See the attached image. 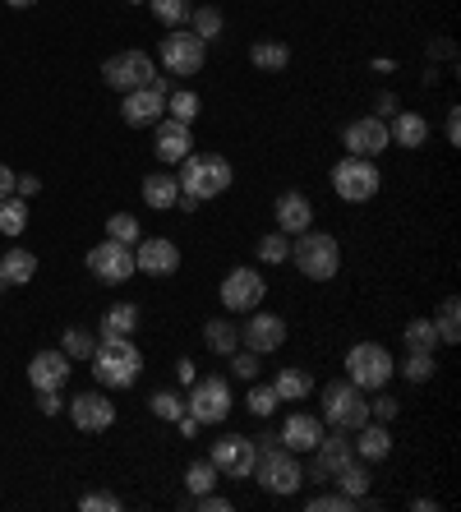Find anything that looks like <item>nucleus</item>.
<instances>
[{
  "label": "nucleus",
  "instance_id": "f257e3e1",
  "mask_svg": "<svg viewBox=\"0 0 461 512\" xmlns=\"http://www.w3.org/2000/svg\"><path fill=\"white\" fill-rule=\"evenodd\" d=\"M93 374L102 388H134L143 374V356L139 346H134V337H102V342L93 346Z\"/></svg>",
  "mask_w": 461,
  "mask_h": 512
},
{
  "label": "nucleus",
  "instance_id": "f03ea898",
  "mask_svg": "<svg viewBox=\"0 0 461 512\" xmlns=\"http://www.w3.org/2000/svg\"><path fill=\"white\" fill-rule=\"evenodd\" d=\"M259 443V457H254V471L249 476L259 480L268 494H296L300 485H305V471H300V462H296V453L291 448H282V443L272 439V434H263V439H254Z\"/></svg>",
  "mask_w": 461,
  "mask_h": 512
},
{
  "label": "nucleus",
  "instance_id": "7ed1b4c3",
  "mask_svg": "<svg viewBox=\"0 0 461 512\" xmlns=\"http://www.w3.org/2000/svg\"><path fill=\"white\" fill-rule=\"evenodd\" d=\"M231 162L222 153H190L180 162V194H194V199H222L231 190Z\"/></svg>",
  "mask_w": 461,
  "mask_h": 512
},
{
  "label": "nucleus",
  "instance_id": "20e7f679",
  "mask_svg": "<svg viewBox=\"0 0 461 512\" xmlns=\"http://www.w3.org/2000/svg\"><path fill=\"white\" fill-rule=\"evenodd\" d=\"M291 259H296V268L309 277V282H332V277L342 273V245H337V236L314 231V227L296 236Z\"/></svg>",
  "mask_w": 461,
  "mask_h": 512
},
{
  "label": "nucleus",
  "instance_id": "39448f33",
  "mask_svg": "<svg viewBox=\"0 0 461 512\" xmlns=\"http://www.w3.org/2000/svg\"><path fill=\"white\" fill-rule=\"evenodd\" d=\"M392 374H397V360H392L388 346L355 342L351 351H346V379H351L360 393H379V388H388Z\"/></svg>",
  "mask_w": 461,
  "mask_h": 512
},
{
  "label": "nucleus",
  "instance_id": "423d86ee",
  "mask_svg": "<svg viewBox=\"0 0 461 512\" xmlns=\"http://www.w3.org/2000/svg\"><path fill=\"white\" fill-rule=\"evenodd\" d=\"M323 420L332 429H342V434H355V429L369 420V402L365 393L355 388L351 379H332L323 383Z\"/></svg>",
  "mask_w": 461,
  "mask_h": 512
},
{
  "label": "nucleus",
  "instance_id": "0eeeda50",
  "mask_svg": "<svg viewBox=\"0 0 461 512\" xmlns=\"http://www.w3.org/2000/svg\"><path fill=\"white\" fill-rule=\"evenodd\" d=\"M157 60H162L166 74L190 79V74L203 70V60H208V42H203V37H194L190 28H166V37L157 42Z\"/></svg>",
  "mask_w": 461,
  "mask_h": 512
},
{
  "label": "nucleus",
  "instance_id": "6e6552de",
  "mask_svg": "<svg viewBox=\"0 0 461 512\" xmlns=\"http://www.w3.org/2000/svg\"><path fill=\"white\" fill-rule=\"evenodd\" d=\"M379 185H383V176L369 157H342V162L332 167V190L346 203H369L379 194Z\"/></svg>",
  "mask_w": 461,
  "mask_h": 512
},
{
  "label": "nucleus",
  "instance_id": "1a4fd4ad",
  "mask_svg": "<svg viewBox=\"0 0 461 512\" xmlns=\"http://www.w3.org/2000/svg\"><path fill=\"white\" fill-rule=\"evenodd\" d=\"M88 273L97 277V282H107V286H125L134 273H139V263H134V245H120V240H102V245H93L88 250Z\"/></svg>",
  "mask_w": 461,
  "mask_h": 512
},
{
  "label": "nucleus",
  "instance_id": "9d476101",
  "mask_svg": "<svg viewBox=\"0 0 461 512\" xmlns=\"http://www.w3.org/2000/svg\"><path fill=\"white\" fill-rule=\"evenodd\" d=\"M185 411H190L199 425H222L231 416V383L208 374V379H194L190 397H185Z\"/></svg>",
  "mask_w": 461,
  "mask_h": 512
},
{
  "label": "nucleus",
  "instance_id": "9b49d317",
  "mask_svg": "<svg viewBox=\"0 0 461 512\" xmlns=\"http://www.w3.org/2000/svg\"><path fill=\"white\" fill-rule=\"evenodd\" d=\"M166 79L162 74H153V84L148 88H134V93H125V102H120V116H125V125L130 130H148V125H157L166 111Z\"/></svg>",
  "mask_w": 461,
  "mask_h": 512
},
{
  "label": "nucleus",
  "instance_id": "f8f14e48",
  "mask_svg": "<svg viewBox=\"0 0 461 512\" xmlns=\"http://www.w3.org/2000/svg\"><path fill=\"white\" fill-rule=\"evenodd\" d=\"M153 60L143 51H116V56L102 65V84L116 88V93H134V88H148L153 84Z\"/></svg>",
  "mask_w": 461,
  "mask_h": 512
},
{
  "label": "nucleus",
  "instance_id": "ddd939ff",
  "mask_svg": "<svg viewBox=\"0 0 461 512\" xmlns=\"http://www.w3.org/2000/svg\"><path fill=\"white\" fill-rule=\"evenodd\" d=\"M222 305L226 310H236V314H249V310H259L263 296H268V282H263L259 268H231V273L222 277Z\"/></svg>",
  "mask_w": 461,
  "mask_h": 512
},
{
  "label": "nucleus",
  "instance_id": "4468645a",
  "mask_svg": "<svg viewBox=\"0 0 461 512\" xmlns=\"http://www.w3.org/2000/svg\"><path fill=\"white\" fill-rule=\"evenodd\" d=\"M254 457H259V443L245 439V434H222V439L213 443V466L231 480H249Z\"/></svg>",
  "mask_w": 461,
  "mask_h": 512
},
{
  "label": "nucleus",
  "instance_id": "2eb2a0df",
  "mask_svg": "<svg viewBox=\"0 0 461 512\" xmlns=\"http://www.w3.org/2000/svg\"><path fill=\"white\" fill-rule=\"evenodd\" d=\"M342 139H346V148H351V157H369V162L392 148V139H388V120H379V116H360V120H351Z\"/></svg>",
  "mask_w": 461,
  "mask_h": 512
},
{
  "label": "nucleus",
  "instance_id": "dca6fc26",
  "mask_svg": "<svg viewBox=\"0 0 461 512\" xmlns=\"http://www.w3.org/2000/svg\"><path fill=\"white\" fill-rule=\"evenodd\" d=\"M282 342H286V319L282 314L249 310V323L240 328V346H249L254 356H268V351H277Z\"/></svg>",
  "mask_w": 461,
  "mask_h": 512
},
{
  "label": "nucleus",
  "instance_id": "f3484780",
  "mask_svg": "<svg viewBox=\"0 0 461 512\" xmlns=\"http://www.w3.org/2000/svg\"><path fill=\"white\" fill-rule=\"evenodd\" d=\"M70 420L83 434H102V429L116 425V406H111L107 393H79L70 402Z\"/></svg>",
  "mask_w": 461,
  "mask_h": 512
},
{
  "label": "nucleus",
  "instance_id": "a211bd4d",
  "mask_svg": "<svg viewBox=\"0 0 461 512\" xmlns=\"http://www.w3.org/2000/svg\"><path fill=\"white\" fill-rule=\"evenodd\" d=\"M134 263H139V273H148V277H171L180 268L176 240H166V236L139 240V245H134Z\"/></svg>",
  "mask_w": 461,
  "mask_h": 512
},
{
  "label": "nucleus",
  "instance_id": "6ab92c4d",
  "mask_svg": "<svg viewBox=\"0 0 461 512\" xmlns=\"http://www.w3.org/2000/svg\"><path fill=\"white\" fill-rule=\"evenodd\" d=\"M70 365L74 360L65 351H37L28 360V383H33V393H47V388H65L70 379Z\"/></svg>",
  "mask_w": 461,
  "mask_h": 512
},
{
  "label": "nucleus",
  "instance_id": "aec40b11",
  "mask_svg": "<svg viewBox=\"0 0 461 512\" xmlns=\"http://www.w3.org/2000/svg\"><path fill=\"white\" fill-rule=\"evenodd\" d=\"M157 157H162L166 167H180L185 157L194 153V134L190 125H180V120H157Z\"/></svg>",
  "mask_w": 461,
  "mask_h": 512
},
{
  "label": "nucleus",
  "instance_id": "412c9836",
  "mask_svg": "<svg viewBox=\"0 0 461 512\" xmlns=\"http://www.w3.org/2000/svg\"><path fill=\"white\" fill-rule=\"evenodd\" d=\"M323 439V420L309 416V411H296V416H286L282 434H277V443L282 448H291V453H314Z\"/></svg>",
  "mask_w": 461,
  "mask_h": 512
},
{
  "label": "nucleus",
  "instance_id": "4be33fe9",
  "mask_svg": "<svg viewBox=\"0 0 461 512\" xmlns=\"http://www.w3.org/2000/svg\"><path fill=\"white\" fill-rule=\"evenodd\" d=\"M346 462H355V448H351V439H346L342 429H337V434L319 439V448H314V480L337 476Z\"/></svg>",
  "mask_w": 461,
  "mask_h": 512
},
{
  "label": "nucleus",
  "instance_id": "5701e85b",
  "mask_svg": "<svg viewBox=\"0 0 461 512\" xmlns=\"http://www.w3.org/2000/svg\"><path fill=\"white\" fill-rule=\"evenodd\" d=\"M309 222H314V203H309L305 194L286 190L282 199H277V231H282V236H300V231H309Z\"/></svg>",
  "mask_w": 461,
  "mask_h": 512
},
{
  "label": "nucleus",
  "instance_id": "b1692460",
  "mask_svg": "<svg viewBox=\"0 0 461 512\" xmlns=\"http://www.w3.org/2000/svg\"><path fill=\"white\" fill-rule=\"evenodd\" d=\"M388 139L397 148H425L429 143V120L420 111H397V120L388 125Z\"/></svg>",
  "mask_w": 461,
  "mask_h": 512
},
{
  "label": "nucleus",
  "instance_id": "393cba45",
  "mask_svg": "<svg viewBox=\"0 0 461 512\" xmlns=\"http://www.w3.org/2000/svg\"><path fill=\"white\" fill-rule=\"evenodd\" d=\"M355 434H360V439H355L351 448H355V457H360V462H383V457L392 453V434H388V425H383V420H379V425H369V420H365Z\"/></svg>",
  "mask_w": 461,
  "mask_h": 512
},
{
  "label": "nucleus",
  "instance_id": "a878e982",
  "mask_svg": "<svg viewBox=\"0 0 461 512\" xmlns=\"http://www.w3.org/2000/svg\"><path fill=\"white\" fill-rule=\"evenodd\" d=\"M180 199V180L171 171H153V176L143 180V203L153 208V213H166V208H176Z\"/></svg>",
  "mask_w": 461,
  "mask_h": 512
},
{
  "label": "nucleus",
  "instance_id": "bb28decb",
  "mask_svg": "<svg viewBox=\"0 0 461 512\" xmlns=\"http://www.w3.org/2000/svg\"><path fill=\"white\" fill-rule=\"evenodd\" d=\"M130 333H139V305L134 300H116L102 314V337H130Z\"/></svg>",
  "mask_w": 461,
  "mask_h": 512
},
{
  "label": "nucleus",
  "instance_id": "cd10ccee",
  "mask_svg": "<svg viewBox=\"0 0 461 512\" xmlns=\"http://www.w3.org/2000/svg\"><path fill=\"white\" fill-rule=\"evenodd\" d=\"M272 393L282 397V402H305V397L314 393V379H309L305 370H277V379H272Z\"/></svg>",
  "mask_w": 461,
  "mask_h": 512
},
{
  "label": "nucleus",
  "instance_id": "c85d7f7f",
  "mask_svg": "<svg viewBox=\"0 0 461 512\" xmlns=\"http://www.w3.org/2000/svg\"><path fill=\"white\" fill-rule=\"evenodd\" d=\"M33 273H37V259L28 250H10V254H0V277L10 286H24V282H33Z\"/></svg>",
  "mask_w": 461,
  "mask_h": 512
},
{
  "label": "nucleus",
  "instance_id": "c756f323",
  "mask_svg": "<svg viewBox=\"0 0 461 512\" xmlns=\"http://www.w3.org/2000/svg\"><path fill=\"white\" fill-rule=\"evenodd\" d=\"M332 480H337V489H342L346 499H355V508H360V499H365V494H369V480H374V476H369V471H365V466H360V462H346V466H342V471H337V476H332Z\"/></svg>",
  "mask_w": 461,
  "mask_h": 512
},
{
  "label": "nucleus",
  "instance_id": "7c9ffc66",
  "mask_svg": "<svg viewBox=\"0 0 461 512\" xmlns=\"http://www.w3.org/2000/svg\"><path fill=\"white\" fill-rule=\"evenodd\" d=\"M203 342H208V351H217V356H231L240 346V328L226 319H213L208 328H203Z\"/></svg>",
  "mask_w": 461,
  "mask_h": 512
},
{
  "label": "nucleus",
  "instance_id": "2f4dec72",
  "mask_svg": "<svg viewBox=\"0 0 461 512\" xmlns=\"http://www.w3.org/2000/svg\"><path fill=\"white\" fill-rule=\"evenodd\" d=\"M249 60H254L259 70H286V65H291V47H286V42H254Z\"/></svg>",
  "mask_w": 461,
  "mask_h": 512
},
{
  "label": "nucleus",
  "instance_id": "473e14b6",
  "mask_svg": "<svg viewBox=\"0 0 461 512\" xmlns=\"http://www.w3.org/2000/svg\"><path fill=\"white\" fill-rule=\"evenodd\" d=\"M148 5H153V19L166 24V28H185L190 24V14H194L190 0H148Z\"/></svg>",
  "mask_w": 461,
  "mask_h": 512
},
{
  "label": "nucleus",
  "instance_id": "72a5a7b5",
  "mask_svg": "<svg viewBox=\"0 0 461 512\" xmlns=\"http://www.w3.org/2000/svg\"><path fill=\"white\" fill-rule=\"evenodd\" d=\"M434 328H438V342H448V346L461 342V305H457V296L443 300V310H438Z\"/></svg>",
  "mask_w": 461,
  "mask_h": 512
},
{
  "label": "nucleus",
  "instance_id": "f704fd0d",
  "mask_svg": "<svg viewBox=\"0 0 461 512\" xmlns=\"http://www.w3.org/2000/svg\"><path fill=\"white\" fill-rule=\"evenodd\" d=\"M28 227V199L24 194H19V199H0V231H5V236H19V231Z\"/></svg>",
  "mask_w": 461,
  "mask_h": 512
},
{
  "label": "nucleus",
  "instance_id": "c9c22d12",
  "mask_svg": "<svg viewBox=\"0 0 461 512\" xmlns=\"http://www.w3.org/2000/svg\"><path fill=\"white\" fill-rule=\"evenodd\" d=\"M166 111H171V120H180V125H194V116L203 111V102H199V93L180 88V93H166Z\"/></svg>",
  "mask_w": 461,
  "mask_h": 512
},
{
  "label": "nucleus",
  "instance_id": "e433bc0d",
  "mask_svg": "<svg viewBox=\"0 0 461 512\" xmlns=\"http://www.w3.org/2000/svg\"><path fill=\"white\" fill-rule=\"evenodd\" d=\"M217 476H222V471L213 466V457H203V462H190V471H185V485H190V494L199 499V494H208V489L217 485Z\"/></svg>",
  "mask_w": 461,
  "mask_h": 512
},
{
  "label": "nucleus",
  "instance_id": "4c0bfd02",
  "mask_svg": "<svg viewBox=\"0 0 461 512\" xmlns=\"http://www.w3.org/2000/svg\"><path fill=\"white\" fill-rule=\"evenodd\" d=\"M406 346H411V351H434L438 346V328H434V319H411L406 323Z\"/></svg>",
  "mask_w": 461,
  "mask_h": 512
},
{
  "label": "nucleus",
  "instance_id": "58836bf2",
  "mask_svg": "<svg viewBox=\"0 0 461 512\" xmlns=\"http://www.w3.org/2000/svg\"><path fill=\"white\" fill-rule=\"evenodd\" d=\"M190 33L194 37H203V42H217L222 37V10H213V5H203V10H194L190 14Z\"/></svg>",
  "mask_w": 461,
  "mask_h": 512
},
{
  "label": "nucleus",
  "instance_id": "ea45409f",
  "mask_svg": "<svg viewBox=\"0 0 461 512\" xmlns=\"http://www.w3.org/2000/svg\"><path fill=\"white\" fill-rule=\"evenodd\" d=\"M93 346H97V337L88 333V328H65V342H60V351L70 360H88L93 356Z\"/></svg>",
  "mask_w": 461,
  "mask_h": 512
},
{
  "label": "nucleus",
  "instance_id": "a19ab883",
  "mask_svg": "<svg viewBox=\"0 0 461 512\" xmlns=\"http://www.w3.org/2000/svg\"><path fill=\"white\" fill-rule=\"evenodd\" d=\"M434 370H438V365H434V351H411V356L402 360V374L411 383H429V379H434Z\"/></svg>",
  "mask_w": 461,
  "mask_h": 512
},
{
  "label": "nucleus",
  "instance_id": "79ce46f5",
  "mask_svg": "<svg viewBox=\"0 0 461 512\" xmlns=\"http://www.w3.org/2000/svg\"><path fill=\"white\" fill-rule=\"evenodd\" d=\"M148 406H153V416H157V420H180V416H185V397L171 393V388L153 393V402H148Z\"/></svg>",
  "mask_w": 461,
  "mask_h": 512
},
{
  "label": "nucleus",
  "instance_id": "37998d69",
  "mask_svg": "<svg viewBox=\"0 0 461 512\" xmlns=\"http://www.w3.org/2000/svg\"><path fill=\"white\" fill-rule=\"evenodd\" d=\"M259 259L263 263H286V259H291V236H282V231L263 236L259 240Z\"/></svg>",
  "mask_w": 461,
  "mask_h": 512
},
{
  "label": "nucleus",
  "instance_id": "c03bdc74",
  "mask_svg": "<svg viewBox=\"0 0 461 512\" xmlns=\"http://www.w3.org/2000/svg\"><path fill=\"white\" fill-rule=\"evenodd\" d=\"M277 406H282V397L272 393V383H268V388H263V383H254V388H249V411H254L259 420H268Z\"/></svg>",
  "mask_w": 461,
  "mask_h": 512
},
{
  "label": "nucleus",
  "instance_id": "a18cd8bd",
  "mask_svg": "<svg viewBox=\"0 0 461 512\" xmlns=\"http://www.w3.org/2000/svg\"><path fill=\"white\" fill-rule=\"evenodd\" d=\"M107 236H111V240H120V245H139V217L116 213V217L107 222Z\"/></svg>",
  "mask_w": 461,
  "mask_h": 512
},
{
  "label": "nucleus",
  "instance_id": "49530a36",
  "mask_svg": "<svg viewBox=\"0 0 461 512\" xmlns=\"http://www.w3.org/2000/svg\"><path fill=\"white\" fill-rule=\"evenodd\" d=\"M231 374H236V379H245V383H254V379H259V356H254L249 346H245V351L236 346V351H231Z\"/></svg>",
  "mask_w": 461,
  "mask_h": 512
},
{
  "label": "nucleus",
  "instance_id": "de8ad7c7",
  "mask_svg": "<svg viewBox=\"0 0 461 512\" xmlns=\"http://www.w3.org/2000/svg\"><path fill=\"white\" fill-rule=\"evenodd\" d=\"M309 512H351L355 508V499H346L342 489H337V494H314V499L305 503Z\"/></svg>",
  "mask_w": 461,
  "mask_h": 512
},
{
  "label": "nucleus",
  "instance_id": "09e8293b",
  "mask_svg": "<svg viewBox=\"0 0 461 512\" xmlns=\"http://www.w3.org/2000/svg\"><path fill=\"white\" fill-rule=\"evenodd\" d=\"M79 508H83V512H120V499H116V494H107V489H102V494H83V499H79Z\"/></svg>",
  "mask_w": 461,
  "mask_h": 512
},
{
  "label": "nucleus",
  "instance_id": "8fccbe9b",
  "mask_svg": "<svg viewBox=\"0 0 461 512\" xmlns=\"http://www.w3.org/2000/svg\"><path fill=\"white\" fill-rule=\"evenodd\" d=\"M397 411H402V406L392 402V397H379V402H369V420H383V425H388V420H397Z\"/></svg>",
  "mask_w": 461,
  "mask_h": 512
},
{
  "label": "nucleus",
  "instance_id": "3c124183",
  "mask_svg": "<svg viewBox=\"0 0 461 512\" xmlns=\"http://www.w3.org/2000/svg\"><path fill=\"white\" fill-rule=\"evenodd\" d=\"M199 508H203V512H231L236 503L222 499V494H213V489H208V494H199Z\"/></svg>",
  "mask_w": 461,
  "mask_h": 512
},
{
  "label": "nucleus",
  "instance_id": "603ef678",
  "mask_svg": "<svg viewBox=\"0 0 461 512\" xmlns=\"http://www.w3.org/2000/svg\"><path fill=\"white\" fill-rule=\"evenodd\" d=\"M37 411H42V416H56V411H60V388H47V393H37Z\"/></svg>",
  "mask_w": 461,
  "mask_h": 512
},
{
  "label": "nucleus",
  "instance_id": "864d4df0",
  "mask_svg": "<svg viewBox=\"0 0 461 512\" xmlns=\"http://www.w3.org/2000/svg\"><path fill=\"white\" fill-rule=\"evenodd\" d=\"M37 190H42V180H37V176H19V180H14V194H24V199H33Z\"/></svg>",
  "mask_w": 461,
  "mask_h": 512
},
{
  "label": "nucleus",
  "instance_id": "5fc2aeb1",
  "mask_svg": "<svg viewBox=\"0 0 461 512\" xmlns=\"http://www.w3.org/2000/svg\"><path fill=\"white\" fill-rule=\"evenodd\" d=\"M14 180H19V176H14V171L0 162V199H10V194H14Z\"/></svg>",
  "mask_w": 461,
  "mask_h": 512
},
{
  "label": "nucleus",
  "instance_id": "6e6d98bb",
  "mask_svg": "<svg viewBox=\"0 0 461 512\" xmlns=\"http://www.w3.org/2000/svg\"><path fill=\"white\" fill-rule=\"evenodd\" d=\"M448 143H452V148L461 143V116H457V111H448Z\"/></svg>",
  "mask_w": 461,
  "mask_h": 512
},
{
  "label": "nucleus",
  "instance_id": "4d7b16f0",
  "mask_svg": "<svg viewBox=\"0 0 461 512\" xmlns=\"http://www.w3.org/2000/svg\"><path fill=\"white\" fill-rule=\"evenodd\" d=\"M176 425H180V434H185V439H194V434H199V420H194L190 411H185V416H180Z\"/></svg>",
  "mask_w": 461,
  "mask_h": 512
},
{
  "label": "nucleus",
  "instance_id": "13d9d810",
  "mask_svg": "<svg viewBox=\"0 0 461 512\" xmlns=\"http://www.w3.org/2000/svg\"><path fill=\"white\" fill-rule=\"evenodd\" d=\"M14 10H28V5H37V0H10Z\"/></svg>",
  "mask_w": 461,
  "mask_h": 512
},
{
  "label": "nucleus",
  "instance_id": "bf43d9fd",
  "mask_svg": "<svg viewBox=\"0 0 461 512\" xmlns=\"http://www.w3.org/2000/svg\"><path fill=\"white\" fill-rule=\"evenodd\" d=\"M5 291H10V282H5V277H0V296H5Z\"/></svg>",
  "mask_w": 461,
  "mask_h": 512
},
{
  "label": "nucleus",
  "instance_id": "052dcab7",
  "mask_svg": "<svg viewBox=\"0 0 461 512\" xmlns=\"http://www.w3.org/2000/svg\"><path fill=\"white\" fill-rule=\"evenodd\" d=\"M134 5H139V0H134Z\"/></svg>",
  "mask_w": 461,
  "mask_h": 512
}]
</instances>
